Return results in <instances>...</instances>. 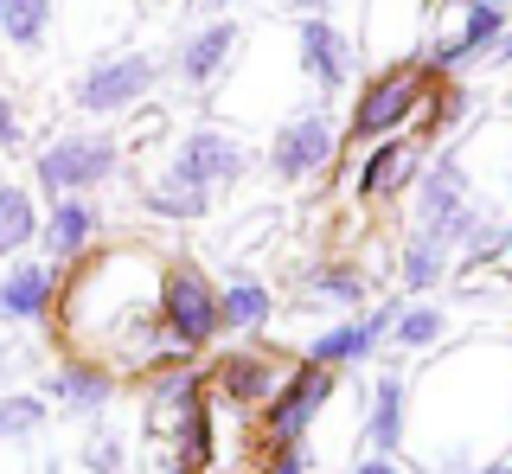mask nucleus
Segmentation results:
<instances>
[{"instance_id": "obj_1", "label": "nucleus", "mask_w": 512, "mask_h": 474, "mask_svg": "<svg viewBox=\"0 0 512 474\" xmlns=\"http://www.w3.org/2000/svg\"><path fill=\"white\" fill-rule=\"evenodd\" d=\"M160 270L167 263L135 237L77 257L64 270V289L52 308V321L64 327V346L90 366H103L109 378H148L173 359H186L173 353L167 327H160Z\"/></svg>"}, {"instance_id": "obj_2", "label": "nucleus", "mask_w": 512, "mask_h": 474, "mask_svg": "<svg viewBox=\"0 0 512 474\" xmlns=\"http://www.w3.org/2000/svg\"><path fill=\"white\" fill-rule=\"evenodd\" d=\"M436 84L442 71L429 58H397V65H378L372 77L359 84V97L346 109V129H340V148H372L384 135H416V141H436Z\"/></svg>"}, {"instance_id": "obj_3", "label": "nucleus", "mask_w": 512, "mask_h": 474, "mask_svg": "<svg viewBox=\"0 0 512 474\" xmlns=\"http://www.w3.org/2000/svg\"><path fill=\"white\" fill-rule=\"evenodd\" d=\"M122 173V135L116 129H64L52 141H39L32 154V180L45 199H77L96 193Z\"/></svg>"}, {"instance_id": "obj_4", "label": "nucleus", "mask_w": 512, "mask_h": 474, "mask_svg": "<svg viewBox=\"0 0 512 474\" xmlns=\"http://www.w3.org/2000/svg\"><path fill=\"white\" fill-rule=\"evenodd\" d=\"M160 327H167L173 353H205L224 327H218V282L205 276V263L192 257H173L160 270Z\"/></svg>"}, {"instance_id": "obj_5", "label": "nucleus", "mask_w": 512, "mask_h": 474, "mask_svg": "<svg viewBox=\"0 0 512 474\" xmlns=\"http://www.w3.org/2000/svg\"><path fill=\"white\" fill-rule=\"evenodd\" d=\"M333 391H340V372H333V366H308V359H295V372L282 378V391L256 410L263 449H301L308 430H314V417L333 404Z\"/></svg>"}, {"instance_id": "obj_6", "label": "nucleus", "mask_w": 512, "mask_h": 474, "mask_svg": "<svg viewBox=\"0 0 512 474\" xmlns=\"http://www.w3.org/2000/svg\"><path fill=\"white\" fill-rule=\"evenodd\" d=\"M160 77H167V65H160L154 52H141V45H128V52H109L96 58V65L77 77V109L84 116H128V109H141L160 90Z\"/></svg>"}, {"instance_id": "obj_7", "label": "nucleus", "mask_w": 512, "mask_h": 474, "mask_svg": "<svg viewBox=\"0 0 512 474\" xmlns=\"http://www.w3.org/2000/svg\"><path fill=\"white\" fill-rule=\"evenodd\" d=\"M512 26L506 7H487V0H448V7H429V39H423V58L436 65L442 77L474 65L493 39Z\"/></svg>"}, {"instance_id": "obj_8", "label": "nucleus", "mask_w": 512, "mask_h": 474, "mask_svg": "<svg viewBox=\"0 0 512 474\" xmlns=\"http://www.w3.org/2000/svg\"><path fill=\"white\" fill-rule=\"evenodd\" d=\"M333 161H340V122H333L327 109H295V116L276 122V135H269V173H276L282 186H308Z\"/></svg>"}, {"instance_id": "obj_9", "label": "nucleus", "mask_w": 512, "mask_h": 474, "mask_svg": "<svg viewBox=\"0 0 512 474\" xmlns=\"http://www.w3.org/2000/svg\"><path fill=\"white\" fill-rule=\"evenodd\" d=\"M429 167V141H416V135H384L372 141L365 154H352V173H346V193L359 199V205H391V199H404L410 186H416V173Z\"/></svg>"}, {"instance_id": "obj_10", "label": "nucleus", "mask_w": 512, "mask_h": 474, "mask_svg": "<svg viewBox=\"0 0 512 474\" xmlns=\"http://www.w3.org/2000/svg\"><path fill=\"white\" fill-rule=\"evenodd\" d=\"M288 372H295V359H288V353H276V346H263V340H244V346H231L224 359H212L205 385H212L224 404H237V410H250V417H256V410L282 391Z\"/></svg>"}, {"instance_id": "obj_11", "label": "nucleus", "mask_w": 512, "mask_h": 474, "mask_svg": "<svg viewBox=\"0 0 512 474\" xmlns=\"http://www.w3.org/2000/svg\"><path fill=\"white\" fill-rule=\"evenodd\" d=\"M199 404H205V372L192 359H173V366L148 372V385H141V436L173 449V436L192 423Z\"/></svg>"}, {"instance_id": "obj_12", "label": "nucleus", "mask_w": 512, "mask_h": 474, "mask_svg": "<svg viewBox=\"0 0 512 474\" xmlns=\"http://www.w3.org/2000/svg\"><path fill=\"white\" fill-rule=\"evenodd\" d=\"M167 173H180V180L205 186V193L218 199L224 186H237V180L250 173V148H244L231 129H218V122H199V129L180 135V148H173Z\"/></svg>"}, {"instance_id": "obj_13", "label": "nucleus", "mask_w": 512, "mask_h": 474, "mask_svg": "<svg viewBox=\"0 0 512 474\" xmlns=\"http://www.w3.org/2000/svg\"><path fill=\"white\" fill-rule=\"evenodd\" d=\"M397 308H404V302H372L365 314H346L340 327H320L301 359H308V366H333V372L365 366V359H378L384 346H391V321H397Z\"/></svg>"}, {"instance_id": "obj_14", "label": "nucleus", "mask_w": 512, "mask_h": 474, "mask_svg": "<svg viewBox=\"0 0 512 474\" xmlns=\"http://www.w3.org/2000/svg\"><path fill=\"white\" fill-rule=\"evenodd\" d=\"M295 58H301V77L320 97H340L352 65H359V39L346 26H333L327 13H308V20H295Z\"/></svg>"}, {"instance_id": "obj_15", "label": "nucleus", "mask_w": 512, "mask_h": 474, "mask_svg": "<svg viewBox=\"0 0 512 474\" xmlns=\"http://www.w3.org/2000/svg\"><path fill=\"white\" fill-rule=\"evenodd\" d=\"M429 7L436 0H372L365 7V39L359 52H372L378 65H397V58H423V39H429Z\"/></svg>"}, {"instance_id": "obj_16", "label": "nucleus", "mask_w": 512, "mask_h": 474, "mask_svg": "<svg viewBox=\"0 0 512 474\" xmlns=\"http://www.w3.org/2000/svg\"><path fill=\"white\" fill-rule=\"evenodd\" d=\"M96 237H103V205L90 193L52 199V212H39V250H45V263H58V270H71L77 257H90Z\"/></svg>"}, {"instance_id": "obj_17", "label": "nucleus", "mask_w": 512, "mask_h": 474, "mask_svg": "<svg viewBox=\"0 0 512 474\" xmlns=\"http://www.w3.org/2000/svg\"><path fill=\"white\" fill-rule=\"evenodd\" d=\"M237 45H244V26L237 20H199L192 33L180 39V52H173V77H180L186 90H212L224 71H231V58H237Z\"/></svg>"}, {"instance_id": "obj_18", "label": "nucleus", "mask_w": 512, "mask_h": 474, "mask_svg": "<svg viewBox=\"0 0 512 474\" xmlns=\"http://www.w3.org/2000/svg\"><path fill=\"white\" fill-rule=\"evenodd\" d=\"M468 199H474V173H468V161H461V148L429 154V167L416 173V186H410L416 225H423V231H436L442 218H448V212H461Z\"/></svg>"}, {"instance_id": "obj_19", "label": "nucleus", "mask_w": 512, "mask_h": 474, "mask_svg": "<svg viewBox=\"0 0 512 474\" xmlns=\"http://www.w3.org/2000/svg\"><path fill=\"white\" fill-rule=\"evenodd\" d=\"M58 289H64V270H58V263H26L20 257L7 276H0V321H13V327L52 321Z\"/></svg>"}, {"instance_id": "obj_20", "label": "nucleus", "mask_w": 512, "mask_h": 474, "mask_svg": "<svg viewBox=\"0 0 512 474\" xmlns=\"http://www.w3.org/2000/svg\"><path fill=\"white\" fill-rule=\"evenodd\" d=\"M295 295H301V308H340V314H365V308H372V276H365V263L327 257V263H308V270L295 276Z\"/></svg>"}, {"instance_id": "obj_21", "label": "nucleus", "mask_w": 512, "mask_h": 474, "mask_svg": "<svg viewBox=\"0 0 512 474\" xmlns=\"http://www.w3.org/2000/svg\"><path fill=\"white\" fill-rule=\"evenodd\" d=\"M39 398H45V404L77 410V417H96V410H109V398H116V378H109L103 366H90V359L64 353L58 366H45V378H39Z\"/></svg>"}, {"instance_id": "obj_22", "label": "nucleus", "mask_w": 512, "mask_h": 474, "mask_svg": "<svg viewBox=\"0 0 512 474\" xmlns=\"http://www.w3.org/2000/svg\"><path fill=\"white\" fill-rule=\"evenodd\" d=\"M359 436L372 442V455H397V449H404V442H410V378H397V372L372 378Z\"/></svg>"}, {"instance_id": "obj_23", "label": "nucleus", "mask_w": 512, "mask_h": 474, "mask_svg": "<svg viewBox=\"0 0 512 474\" xmlns=\"http://www.w3.org/2000/svg\"><path fill=\"white\" fill-rule=\"evenodd\" d=\"M276 321V289L263 276H231L218 289V327L237 340H263V327Z\"/></svg>"}, {"instance_id": "obj_24", "label": "nucleus", "mask_w": 512, "mask_h": 474, "mask_svg": "<svg viewBox=\"0 0 512 474\" xmlns=\"http://www.w3.org/2000/svg\"><path fill=\"white\" fill-rule=\"evenodd\" d=\"M141 205H148L154 218H167V225H199L205 212H212V193L205 186H192V180H180V173H167L160 167L148 186H141Z\"/></svg>"}, {"instance_id": "obj_25", "label": "nucleus", "mask_w": 512, "mask_h": 474, "mask_svg": "<svg viewBox=\"0 0 512 474\" xmlns=\"http://www.w3.org/2000/svg\"><path fill=\"white\" fill-rule=\"evenodd\" d=\"M448 270H455V257H448V244L436 231H410L404 237V250H397V282H404V295H429Z\"/></svg>"}, {"instance_id": "obj_26", "label": "nucleus", "mask_w": 512, "mask_h": 474, "mask_svg": "<svg viewBox=\"0 0 512 474\" xmlns=\"http://www.w3.org/2000/svg\"><path fill=\"white\" fill-rule=\"evenodd\" d=\"M39 244V199L20 180H0V257H26Z\"/></svg>"}, {"instance_id": "obj_27", "label": "nucleus", "mask_w": 512, "mask_h": 474, "mask_svg": "<svg viewBox=\"0 0 512 474\" xmlns=\"http://www.w3.org/2000/svg\"><path fill=\"white\" fill-rule=\"evenodd\" d=\"M442 334H448V308L442 302H404L397 321H391V346H397V353H429Z\"/></svg>"}, {"instance_id": "obj_28", "label": "nucleus", "mask_w": 512, "mask_h": 474, "mask_svg": "<svg viewBox=\"0 0 512 474\" xmlns=\"http://www.w3.org/2000/svg\"><path fill=\"white\" fill-rule=\"evenodd\" d=\"M52 423V404L39 391H0V442H32Z\"/></svg>"}, {"instance_id": "obj_29", "label": "nucleus", "mask_w": 512, "mask_h": 474, "mask_svg": "<svg viewBox=\"0 0 512 474\" xmlns=\"http://www.w3.org/2000/svg\"><path fill=\"white\" fill-rule=\"evenodd\" d=\"M52 13H58V0H7V26H0V39L20 45V52H39L45 33H52Z\"/></svg>"}, {"instance_id": "obj_30", "label": "nucleus", "mask_w": 512, "mask_h": 474, "mask_svg": "<svg viewBox=\"0 0 512 474\" xmlns=\"http://www.w3.org/2000/svg\"><path fill=\"white\" fill-rule=\"evenodd\" d=\"M128 468V442L116 430H90L84 436V474H122Z\"/></svg>"}, {"instance_id": "obj_31", "label": "nucleus", "mask_w": 512, "mask_h": 474, "mask_svg": "<svg viewBox=\"0 0 512 474\" xmlns=\"http://www.w3.org/2000/svg\"><path fill=\"white\" fill-rule=\"evenodd\" d=\"M26 148V116H20V103L0 90V154H20Z\"/></svg>"}, {"instance_id": "obj_32", "label": "nucleus", "mask_w": 512, "mask_h": 474, "mask_svg": "<svg viewBox=\"0 0 512 474\" xmlns=\"http://www.w3.org/2000/svg\"><path fill=\"white\" fill-rule=\"evenodd\" d=\"M263 474H314V462H308V449H269Z\"/></svg>"}, {"instance_id": "obj_33", "label": "nucleus", "mask_w": 512, "mask_h": 474, "mask_svg": "<svg viewBox=\"0 0 512 474\" xmlns=\"http://www.w3.org/2000/svg\"><path fill=\"white\" fill-rule=\"evenodd\" d=\"M480 65H493V71H512V26H506V33L487 45V52H480Z\"/></svg>"}, {"instance_id": "obj_34", "label": "nucleus", "mask_w": 512, "mask_h": 474, "mask_svg": "<svg viewBox=\"0 0 512 474\" xmlns=\"http://www.w3.org/2000/svg\"><path fill=\"white\" fill-rule=\"evenodd\" d=\"M429 474H512V455H493V462H474V468H429Z\"/></svg>"}, {"instance_id": "obj_35", "label": "nucleus", "mask_w": 512, "mask_h": 474, "mask_svg": "<svg viewBox=\"0 0 512 474\" xmlns=\"http://www.w3.org/2000/svg\"><path fill=\"white\" fill-rule=\"evenodd\" d=\"M352 474H404V468H397V455H359Z\"/></svg>"}, {"instance_id": "obj_36", "label": "nucleus", "mask_w": 512, "mask_h": 474, "mask_svg": "<svg viewBox=\"0 0 512 474\" xmlns=\"http://www.w3.org/2000/svg\"><path fill=\"white\" fill-rule=\"evenodd\" d=\"M276 7H288V13H301V20H308V13H327L333 0H276Z\"/></svg>"}, {"instance_id": "obj_37", "label": "nucleus", "mask_w": 512, "mask_h": 474, "mask_svg": "<svg viewBox=\"0 0 512 474\" xmlns=\"http://www.w3.org/2000/svg\"><path fill=\"white\" fill-rule=\"evenodd\" d=\"M237 7V0H205V13H212V20H218V13H231Z\"/></svg>"}, {"instance_id": "obj_38", "label": "nucleus", "mask_w": 512, "mask_h": 474, "mask_svg": "<svg viewBox=\"0 0 512 474\" xmlns=\"http://www.w3.org/2000/svg\"><path fill=\"white\" fill-rule=\"evenodd\" d=\"M487 7H506V13H512V0H487Z\"/></svg>"}, {"instance_id": "obj_39", "label": "nucleus", "mask_w": 512, "mask_h": 474, "mask_svg": "<svg viewBox=\"0 0 512 474\" xmlns=\"http://www.w3.org/2000/svg\"><path fill=\"white\" fill-rule=\"evenodd\" d=\"M0 26H7V0H0Z\"/></svg>"}, {"instance_id": "obj_40", "label": "nucleus", "mask_w": 512, "mask_h": 474, "mask_svg": "<svg viewBox=\"0 0 512 474\" xmlns=\"http://www.w3.org/2000/svg\"><path fill=\"white\" fill-rule=\"evenodd\" d=\"M173 474H192V468H180V462H173Z\"/></svg>"}, {"instance_id": "obj_41", "label": "nucleus", "mask_w": 512, "mask_h": 474, "mask_svg": "<svg viewBox=\"0 0 512 474\" xmlns=\"http://www.w3.org/2000/svg\"><path fill=\"white\" fill-rule=\"evenodd\" d=\"M141 7H160V0H141Z\"/></svg>"}, {"instance_id": "obj_42", "label": "nucleus", "mask_w": 512, "mask_h": 474, "mask_svg": "<svg viewBox=\"0 0 512 474\" xmlns=\"http://www.w3.org/2000/svg\"><path fill=\"white\" fill-rule=\"evenodd\" d=\"M506 109H512V97H506Z\"/></svg>"}]
</instances>
